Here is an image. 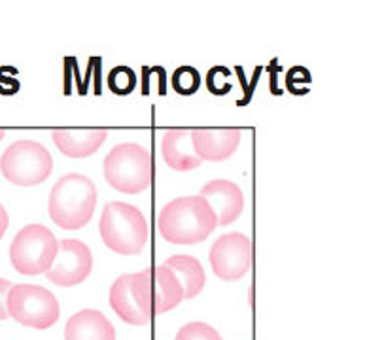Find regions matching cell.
I'll list each match as a JSON object with an SVG mask.
<instances>
[{
    "label": "cell",
    "mask_w": 365,
    "mask_h": 340,
    "mask_svg": "<svg viewBox=\"0 0 365 340\" xmlns=\"http://www.w3.org/2000/svg\"><path fill=\"white\" fill-rule=\"evenodd\" d=\"M161 155L170 169L180 172H187L202 165L201 157L193 148L190 129H173L165 132L161 140Z\"/></svg>",
    "instance_id": "obj_13"
},
{
    "label": "cell",
    "mask_w": 365,
    "mask_h": 340,
    "mask_svg": "<svg viewBox=\"0 0 365 340\" xmlns=\"http://www.w3.org/2000/svg\"><path fill=\"white\" fill-rule=\"evenodd\" d=\"M165 267L173 270L176 280L184 291V299H193L205 287V270L202 265L191 255H173L165 261Z\"/></svg>",
    "instance_id": "obj_17"
},
{
    "label": "cell",
    "mask_w": 365,
    "mask_h": 340,
    "mask_svg": "<svg viewBox=\"0 0 365 340\" xmlns=\"http://www.w3.org/2000/svg\"><path fill=\"white\" fill-rule=\"evenodd\" d=\"M6 308L10 318L33 329H48L61 316L59 301L53 293L33 284L11 285Z\"/></svg>",
    "instance_id": "obj_7"
},
{
    "label": "cell",
    "mask_w": 365,
    "mask_h": 340,
    "mask_svg": "<svg viewBox=\"0 0 365 340\" xmlns=\"http://www.w3.org/2000/svg\"><path fill=\"white\" fill-rule=\"evenodd\" d=\"M106 83L112 93L115 95H129L135 89V83H137V78H135V72L129 68V66H115L108 72V78H106Z\"/></svg>",
    "instance_id": "obj_18"
},
{
    "label": "cell",
    "mask_w": 365,
    "mask_h": 340,
    "mask_svg": "<svg viewBox=\"0 0 365 340\" xmlns=\"http://www.w3.org/2000/svg\"><path fill=\"white\" fill-rule=\"evenodd\" d=\"M59 250V240L48 227L33 223L23 227L10 246V261L17 272L36 276L48 272Z\"/></svg>",
    "instance_id": "obj_5"
},
{
    "label": "cell",
    "mask_w": 365,
    "mask_h": 340,
    "mask_svg": "<svg viewBox=\"0 0 365 340\" xmlns=\"http://www.w3.org/2000/svg\"><path fill=\"white\" fill-rule=\"evenodd\" d=\"M152 155L138 144H118L104 159V178L121 193L144 191L152 184Z\"/></svg>",
    "instance_id": "obj_4"
},
{
    "label": "cell",
    "mask_w": 365,
    "mask_h": 340,
    "mask_svg": "<svg viewBox=\"0 0 365 340\" xmlns=\"http://www.w3.org/2000/svg\"><path fill=\"white\" fill-rule=\"evenodd\" d=\"M98 230L104 244L121 255H137L148 240L146 218L137 206L127 203H108L104 206Z\"/></svg>",
    "instance_id": "obj_3"
},
{
    "label": "cell",
    "mask_w": 365,
    "mask_h": 340,
    "mask_svg": "<svg viewBox=\"0 0 365 340\" xmlns=\"http://www.w3.org/2000/svg\"><path fill=\"white\" fill-rule=\"evenodd\" d=\"M53 169V159L46 146L34 140L14 142L0 157V170L6 180L16 186H38Z\"/></svg>",
    "instance_id": "obj_6"
},
{
    "label": "cell",
    "mask_w": 365,
    "mask_h": 340,
    "mask_svg": "<svg viewBox=\"0 0 365 340\" xmlns=\"http://www.w3.org/2000/svg\"><path fill=\"white\" fill-rule=\"evenodd\" d=\"M201 197L216 214L218 225H231L233 221L239 220L245 208V195L240 187L229 180H212L205 184Z\"/></svg>",
    "instance_id": "obj_11"
},
{
    "label": "cell",
    "mask_w": 365,
    "mask_h": 340,
    "mask_svg": "<svg viewBox=\"0 0 365 340\" xmlns=\"http://www.w3.org/2000/svg\"><path fill=\"white\" fill-rule=\"evenodd\" d=\"M110 304L114 308V312L127 324H150L153 316L150 269L137 275L120 276L110 289Z\"/></svg>",
    "instance_id": "obj_8"
},
{
    "label": "cell",
    "mask_w": 365,
    "mask_h": 340,
    "mask_svg": "<svg viewBox=\"0 0 365 340\" xmlns=\"http://www.w3.org/2000/svg\"><path fill=\"white\" fill-rule=\"evenodd\" d=\"M108 132L103 129H74V131H53L55 146L68 157H89L106 142Z\"/></svg>",
    "instance_id": "obj_15"
},
{
    "label": "cell",
    "mask_w": 365,
    "mask_h": 340,
    "mask_svg": "<svg viewBox=\"0 0 365 340\" xmlns=\"http://www.w3.org/2000/svg\"><path fill=\"white\" fill-rule=\"evenodd\" d=\"M97 204V187L83 174H66L49 193V216L63 229L88 225Z\"/></svg>",
    "instance_id": "obj_2"
},
{
    "label": "cell",
    "mask_w": 365,
    "mask_h": 340,
    "mask_svg": "<svg viewBox=\"0 0 365 340\" xmlns=\"http://www.w3.org/2000/svg\"><path fill=\"white\" fill-rule=\"evenodd\" d=\"M11 285H14L11 282L0 278V322L6 318H10V316H8V308H6V301H8V293H10Z\"/></svg>",
    "instance_id": "obj_22"
},
{
    "label": "cell",
    "mask_w": 365,
    "mask_h": 340,
    "mask_svg": "<svg viewBox=\"0 0 365 340\" xmlns=\"http://www.w3.org/2000/svg\"><path fill=\"white\" fill-rule=\"evenodd\" d=\"M175 340H224L214 327L202 322H193V324L184 325Z\"/></svg>",
    "instance_id": "obj_20"
},
{
    "label": "cell",
    "mask_w": 365,
    "mask_h": 340,
    "mask_svg": "<svg viewBox=\"0 0 365 340\" xmlns=\"http://www.w3.org/2000/svg\"><path fill=\"white\" fill-rule=\"evenodd\" d=\"M227 74H229L227 68H224V66H216V68H212V70L208 72V78H207L208 89L216 95L227 93L229 89H231V85H225V83L218 82V78H224L227 76Z\"/></svg>",
    "instance_id": "obj_21"
},
{
    "label": "cell",
    "mask_w": 365,
    "mask_h": 340,
    "mask_svg": "<svg viewBox=\"0 0 365 340\" xmlns=\"http://www.w3.org/2000/svg\"><path fill=\"white\" fill-rule=\"evenodd\" d=\"M242 138L239 129H195L191 131L193 148L201 161H225L237 152Z\"/></svg>",
    "instance_id": "obj_12"
},
{
    "label": "cell",
    "mask_w": 365,
    "mask_h": 340,
    "mask_svg": "<svg viewBox=\"0 0 365 340\" xmlns=\"http://www.w3.org/2000/svg\"><path fill=\"white\" fill-rule=\"evenodd\" d=\"M66 340H115L114 325L98 310H82L74 314L65 327Z\"/></svg>",
    "instance_id": "obj_14"
},
{
    "label": "cell",
    "mask_w": 365,
    "mask_h": 340,
    "mask_svg": "<svg viewBox=\"0 0 365 340\" xmlns=\"http://www.w3.org/2000/svg\"><path fill=\"white\" fill-rule=\"evenodd\" d=\"M8 223H10V218H8V212L6 208L0 204V238L4 236L6 229H8Z\"/></svg>",
    "instance_id": "obj_23"
},
{
    "label": "cell",
    "mask_w": 365,
    "mask_h": 340,
    "mask_svg": "<svg viewBox=\"0 0 365 340\" xmlns=\"http://www.w3.org/2000/svg\"><path fill=\"white\" fill-rule=\"evenodd\" d=\"M201 85V76L193 66H180L173 74V87L176 93L180 95H193Z\"/></svg>",
    "instance_id": "obj_19"
},
{
    "label": "cell",
    "mask_w": 365,
    "mask_h": 340,
    "mask_svg": "<svg viewBox=\"0 0 365 340\" xmlns=\"http://www.w3.org/2000/svg\"><path fill=\"white\" fill-rule=\"evenodd\" d=\"M4 134H6V132L2 131V129H0V140H2V138H4Z\"/></svg>",
    "instance_id": "obj_24"
},
{
    "label": "cell",
    "mask_w": 365,
    "mask_h": 340,
    "mask_svg": "<svg viewBox=\"0 0 365 340\" xmlns=\"http://www.w3.org/2000/svg\"><path fill=\"white\" fill-rule=\"evenodd\" d=\"M150 280H152L153 314L169 312L184 301V291L169 267L158 265L150 269Z\"/></svg>",
    "instance_id": "obj_16"
},
{
    "label": "cell",
    "mask_w": 365,
    "mask_h": 340,
    "mask_svg": "<svg viewBox=\"0 0 365 340\" xmlns=\"http://www.w3.org/2000/svg\"><path fill=\"white\" fill-rule=\"evenodd\" d=\"M210 265L214 275L222 280H239L248 272L252 263L250 238L240 233L222 235L210 248Z\"/></svg>",
    "instance_id": "obj_9"
},
{
    "label": "cell",
    "mask_w": 365,
    "mask_h": 340,
    "mask_svg": "<svg viewBox=\"0 0 365 340\" xmlns=\"http://www.w3.org/2000/svg\"><path fill=\"white\" fill-rule=\"evenodd\" d=\"M93 269V255L89 248L80 240L59 242V250L55 255L51 269L46 272L49 282L61 285V287H71V285L82 284Z\"/></svg>",
    "instance_id": "obj_10"
},
{
    "label": "cell",
    "mask_w": 365,
    "mask_h": 340,
    "mask_svg": "<svg viewBox=\"0 0 365 340\" xmlns=\"http://www.w3.org/2000/svg\"><path fill=\"white\" fill-rule=\"evenodd\" d=\"M216 227V214L201 195L175 198L158 214L159 235L170 244H199Z\"/></svg>",
    "instance_id": "obj_1"
}]
</instances>
